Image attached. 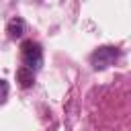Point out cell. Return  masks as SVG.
I'll return each mask as SVG.
<instances>
[{"label":"cell","instance_id":"cell-1","mask_svg":"<svg viewBox=\"0 0 131 131\" xmlns=\"http://www.w3.org/2000/svg\"><path fill=\"white\" fill-rule=\"evenodd\" d=\"M20 55H23V63L27 70H31L33 74L37 70H41L43 66V49L37 41L33 39H27L23 45H20Z\"/></svg>","mask_w":131,"mask_h":131},{"label":"cell","instance_id":"cell-2","mask_svg":"<svg viewBox=\"0 0 131 131\" xmlns=\"http://www.w3.org/2000/svg\"><path fill=\"white\" fill-rule=\"evenodd\" d=\"M119 49L117 47H111V45H104V47H98L92 55H90V63L94 70H104L108 66L115 63V59L119 57Z\"/></svg>","mask_w":131,"mask_h":131},{"label":"cell","instance_id":"cell-3","mask_svg":"<svg viewBox=\"0 0 131 131\" xmlns=\"http://www.w3.org/2000/svg\"><path fill=\"white\" fill-rule=\"evenodd\" d=\"M6 33H8L10 39H18V37H23V33H25V20L18 18V16L10 18L8 25H6Z\"/></svg>","mask_w":131,"mask_h":131},{"label":"cell","instance_id":"cell-4","mask_svg":"<svg viewBox=\"0 0 131 131\" xmlns=\"http://www.w3.org/2000/svg\"><path fill=\"white\" fill-rule=\"evenodd\" d=\"M16 80L20 82L23 88H29V86H33V82H35V74H33L31 70H27L25 66H20V68L16 70Z\"/></svg>","mask_w":131,"mask_h":131},{"label":"cell","instance_id":"cell-5","mask_svg":"<svg viewBox=\"0 0 131 131\" xmlns=\"http://www.w3.org/2000/svg\"><path fill=\"white\" fill-rule=\"evenodd\" d=\"M6 98H8V82L0 80V104H4Z\"/></svg>","mask_w":131,"mask_h":131}]
</instances>
